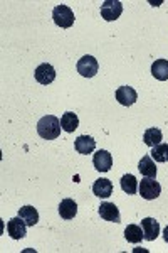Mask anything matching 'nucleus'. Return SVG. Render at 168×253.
<instances>
[{"instance_id":"1","label":"nucleus","mask_w":168,"mask_h":253,"mask_svg":"<svg viewBox=\"0 0 168 253\" xmlns=\"http://www.w3.org/2000/svg\"><path fill=\"white\" fill-rule=\"evenodd\" d=\"M61 120L54 115L42 117L37 124V133L46 140H56L61 135Z\"/></svg>"},{"instance_id":"2","label":"nucleus","mask_w":168,"mask_h":253,"mask_svg":"<svg viewBox=\"0 0 168 253\" xmlns=\"http://www.w3.org/2000/svg\"><path fill=\"white\" fill-rule=\"evenodd\" d=\"M52 19H54L56 26L63 27V29H69L74 24V12L67 5H56L54 10H52Z\"/></svg>"},{"instance_id":"3","label":"nucleus","mask_w":168,"mask_h":253,"mask_svg":"<svg viewBox=\"0 0 168 253\" xmlns=\"http://www.w3.org/2000/svg\"><path fill=\"white\" fill-rule=\"evenodd\" d=\"M138 191H140L141 198L146 199V201H153L157 199L160 193H162V186L155 181V177H145L138 186Z\"/></svg>"},{"instance_id":"4","label":"nucleus","mask_w":168,"mask_h":253,"mask_svg":"<svg viewBox=\"0 0 168 253\" xmlns=\"http://www.w3.org/2000/svg\"><path fill=\"white\" fill-rule=\"evenodd\" d=\"M123 14V3L120 0H106L101 3V17L108 22L120 19V15Z\"/></svg>"},{"instance_id":"5","label":"nucleus","mask_w":168,"mask_h":253,"mask_svg":"<svg viewBox=\"0 0 168 253\" xmlns=\"http://www.w3.org/2000/svg\"><path fill=\"white\" fill-rule=\"evenodd\" d=\"M98 69H100V64H98L96 58H93V56H83L79 61H77V73H79L81 76H84V78H93V76H96Z\"/></svg>"},{"instance_id":"6","label":"nucleus","mask_w":168,"mask_h":253,"mask_svg":"<svg viewBox=\"0 0 168 253\" xmlns=\"http://www.w3.org/2000/svg\"><path fill=\"white\" fill-rule=\"evenodd\" d=\"M7 233L14 240H22L27 235V223L20 216L9 219V223H7Z\"/></svg>"},{"instance_id":"7","label":"nucleus","mask_w":168,"mask_h":253,"mask_svg":"<svg viewBox=\"0 0 168 253\" xmlns=\"http://www.w3.org/2000/svg\"><path fill=\"white\" fill-rule=\"evenodd\" d=\"M93 164L94 169L100 170V172H108L113 167V157L108 150H98L93 156Z\"/></svg>"},{"instance_id":"8","label":"nucleus","mask_w":168,"mask_h":253,"mask_svg":"<svg viewBox=\"0 0 168 253\" xmlns=\"http://www.w3.org/2000/svg\"><path fill=\"white\" fill-rule=\"evenodd\" d=\"M101 218L104 221H111V223H120L121 221V216H120V210L114 203H101L100 210H98Z\"/></svg>"},{"instance_id":"9","label":"nucleus","mask_w":168,"mask_h":253,"mask_svg":"<svg viewBox=\"0 0 168 253\" xmlns=\"http://www.w3.org/2000/svg\"><path fill=\"white\" fill-rule=\"evenodd\" d=\"M143 235H145L146 242H155L160 235V223L155 218H145L141 219Z\"/></svg>"},{"instance_id":"10","label":"nucleus","mask_w":168,"mask_h":253,"mask_svg":"<svg viewBox=\"0 0 168 253\" xmlns=\"http://www.w3.org/2000/svg\"><path fill=\"white\" fill-rule=\"evenodd\" d=\"M116 100L123 107H131L138 100V93L131 86H120L116 89Z\"/></svg>"},{"instance_id":"11","label":"nucleus","mask_w":168,"mask_h":253,"mask_svg":"<svg viewBox=\"0 0 168 253\" xmlns=\"http://www.w3.org/2000/svg\"><path fill=\"white\" fill-rule=\"evenodd\" d=\"M35 80H37L40 84H51L52 81L56 80V69L47 63L40 64V66L35 69Z\"/></svg>"},{"instance_id":"12","label":"nucleus","mask_w":168,"mask_h":253,"mask_svg":"<svg viewBox=\"0 0 168 253\" xmlns=\"http://www.w3.org/2000/svg\"><path fill=\"white\" fill-rule=\"evenodd\" d=\"M74 149L83 156H88V154H93L94 149H96V140L89 135H79L74 140Z\"/></svg>"},{"instance_id":"13","label":"nucleus","mask_w":168,"mask_h":253,"mask_svg":"<svg viewBox=\"0 0 168 253\" xmlns=\"http://www.w3.org/2000/svg\"><path fill=\"white\" fill-rule=\"evenodd\" d=\"M93 194L101 199H106L113 194V182L109 179H98L93 184Z\"/></svg>"},{"instance_id":"14","label":"nucleus","mask_w":168,"mask_h":253,"mask_svg":"<svg viewBox=\"0 0 168 253\" xmlns=\"http://www.w3.org/2000/svg\"><path fill=\"white\" fill-rule=\"evenodd\" d=\"M59 214H61V218L63 219H72L74 216L77 214V205H76V201L74 199H71V198H66L61 201V205H59Z\"/></svg>"},{"instance_id":"15","label":"nucleus","mask_w":168,"mask_h":253,"mask_svg":"<svg viewBox=\"0 0 168 253\" xmlns=\"http://www.w3.org/2000/svg\"><path fill=\"white\" fill-rule=\"evenodd\" d=\"M138 170L145 177H157V166H155V161L151 159V156L141 157L140 164H138Z\"/></svg>"},{"instance_id":"16","label":"nucleus","mask_w":168,"mask_h":253,"mask_svg":"<svg viewBox=\"0 0 168 253\" xmlns=\"http://www.w3.org/2000/svg\"><path fill=\"white\" fill-rule=\"evenodd\" d=\"M125 238H126V242L134 243V245L141 243L143 240H145L143 228L138 226V224H128V226H126V230H125Z\"/></svg>"},{"instance_id":"17","label":"nucleus","mask_w":168,"mask_h":253,"mask_svg":"<svg viewBox=\"0 0 168 253\" xmlns=\"http://www.w3.org/2000/svg\"><path fill=\"white\" fill-rule=\"evenodd\" d=\"M61 126H63L64 132L72 133L74 130L79 126V118H77L76 113L72 112H66L63 117H61Z\"/></svg>"},{"instance_id":"18","label":"nucleus","mask_w":168,"mask_h":253,"mask_svg":"<svg viewBox=\"0 0 168 253\" xmlns=\"http://www.w3.org/2000/svg\"><path fill=\"white\" fill-rule=\"evenodd\" d=\"M151 75L158 81L168 80V61L167 59H157L151 64Z\"/></svg>"},{"instance_id":"19","label":"nucleus","mask_w":168,"mask_h":253,"mask_svg":"<svg viewBox=\"0 0 168 253\" xmlns=\"http://www.w3.org/2000/svg\"><path fill=\"white\" fill-rule=\"evenodd\" d=\"M19 216L27 223V226H35L39 223V213L35 208L32 206H24L19 210Z\"/></svg>"},{"instance_id":"20","label":"nucleus","mask_w":168,"mask_h":253,"mask_svg":"<svg viewBox=\"0 0 168 253\" xmlns=\"http://www.w3.org/2000/svg\"><path fill=\"white\" fill-rule=\"evenodd\" d=\"M162 140H163V133H162V130L160 128H148V130H145V133H143V142H145L146 145L151 147L153 149L155 145H158V144H162Z\"/></svg>"},{"instance_id":"21","label":"nucleus","mask_w":168,"mask_h":253,"mask_svg":"<svg viewBox=\"0 0 168 253\" xmlns=\"http://www.w3.org/2000/svg\"><path fill=\"white\" fill-rule=\"evenodd\" d=\"M120 184H121V189L125 191L126 194H130V196L136 194L138 186H140V184H138V181H136V177H134L133 174H125V175H123Z\"/></svg>"},{"instance_id":"22","label":"nucleus","mask_w":168,"mask_h":253,"mask_svg":"<svg viewBox=\"0 0 168 253\" xmlns=\"http://www.w3.org/2000/svg\"><path fill=\"white\" fill-rule=\"evenodd\" d=\"M155 162H168V144H158L150 152Z\"/></svg>"},{"instance_id":"23","label":"nucleus","mask_w":168,"mask_h":253,"mask_svg":"<svg viewBox=\"0 0 168 253\" xmlns=\"http://www.w3.org/2000/svg\"><path fill=\"white\" fill-rule=\"evenodd\" d=\"M163 238H165V242L168 243V226L165 228V231H163Z\"/></svg>"}]
</instances>
